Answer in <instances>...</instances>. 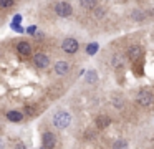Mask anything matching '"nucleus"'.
Instances as JSON below:
<instances>
[{
    "label": "nucleus",
    "instance_id": "7ed1b4c3",
    "mask_svg": "<svg viewBox=\"0 0 154 149\" xmlns=\"http://www.w3.org/2000/svg\"><path fill=\"white\" fill-rule=\"evenodd\" d=\"M53 10H55V13H57L58 17H63V18H66V17H70L71 13H73V7H71L68 2H58V3H55Z\"/></svg>",
    "mask_w": 154,
    "mask_h": 149
},
{
    "label": "nucleus",
    "instance_id": "6e6552de",
    "mask_svg": "<svg viewBox=\"0 0 154 149\" xmlns=\"http://www.w3.org/2000/svg\"><path fill=\"white\" fill-rule=\"evenodd\" d=\"M68 71H70V63H68V61H65V60H60V61L55 63L53 73H55L57 76H65V75H68Z\"/></svg>",
    "mask_w": 154,
    "mask_h": 149
},
{
    "label": "nucleus",
    "instance_id": "a211bd4d",
    "mask_svg": "<svg viewBox=\"0 0 154 149\" xmlns=\"http://www.w3.org/2000/svg\"><path fill=\"white\" fill-rule=\"evenodd\" d=\"M113 104H116L118 108H121V106H123V101H121V98H114V99H113Z\"/></svg>",
    "mask_w": 154,
    "mask_h": 149
},
{
    "label": "nucleus",
    "instance_id": "dca6fc26",
    "mask_svg": "<svg viewBox=\"0 0 154 149\" xmlns=\"http://www.w3.org/2000/svg\"><path fill=\"white\" fill-rule=\"evenodd\" d=\"M111 65H113L114 68H119V66H123V60H121L119 56H113V60H111Z\"/></svg>",
    "mask_w": 154,
    "mask_h": 149
},
{
    "label": "nucleus",
    "instance_id": "f257e3e1",
    "mask_svg": "<svg viewBox=\"0 0 154 149\" xmlns=\"http://www.w3.org/2000/svg\"><path fill=\"white\" fill-rule=\"evenodd\" d=\"M51 123H53V126L57 129H66L71 123V114L68 111H63V109L57 111L53 114V118H51Z\"/></svg>",
    "mask_w": 154,
    "mask_h": 149
},
{
    "label": "nucleus",
    "instance_id": "1a4fd4ad",
    "mask_svg": "<svg viewBox=\"0 0 154 149\" xmlns=\"http://www.w3.org/2000/svg\"><path fill=\"white\" fill-rule=\"evenodd\" d=\"M5 116H7V119L12 123H20L22 119H23V113L18 111V109H10V111L5 113Z\"/></svg>",
    "mask_w": 154,
    "mask_h": 149
},
{
    "label": "nucleus",
    "instance_id": "4468645a",
    "mask_svg": "<svg viewBox=\"0 0 154 149\" xmlns=\"http://www.w3.org/2000/svg\"><path fill=\"white\" fill-rule=\"evenodd\" d=\"M98 48H100L98 43H90V45L86 46V53H88V55H94V53L98 51Z\"/></svg>",
    "mask_w": 154,
    "mask_h": 149
},
{
    "label": "nucleus",
    "instance_id": "aec40b11",
    "mask_svg": "<svg viewBox=\"0 0 154 149\" xmlns=\"http://www.w3.org/2000/svg\"><path fill=\"white\" fill-rule=\"evenodd\" d=\"M35 30H37V28H35V26H30V28H28V30H27V32H30V33H33V32H35Z\"/></svg>",
    "mask_w": 154,
    "mask_h": 149
},
{
    "label": "nucleus",
    "instance_id": "423d86ee",
    "mask_svg": "<svg viewBox=\"0 0 154 149\" xmlns=\"http://www.w3.org/2000/svg\"><path fill=\"white\" fill-rule=\"evenodd\" d=\"M137 103L141 106H151L154 103V96L151 91H146V89H141L137 93Z\"/></svg>",
    "mask_w": 154,
    "mask_h": 149
},
{
    "label": "nucleus",
    "instance_id": "9d476101",
    "mask_svg": "<svg viewBox=\"0 0 154 149\" xmlns=\"http://www.w3.org/2000/svg\"><path fill=\"white\" fill-rule=\"evenodd\" d=\"M141 55H143V48H141L139 45H133L129 50H128V56H129L131 60L141 58Z\"/></svg>",
    "mask_w": 154,
    "mask_h": 149
},
{
    "label": "nucleus",
    "instance_id": "f3484780",
    "mask_svg": "<svg viewBox=\"0 0 154 149\" xmlns=\"http://www.w3.org/2000/svg\"><path fill=\"white\" fill-rule=\"evenodd\" d=\"M114 147H128V142L126 141H118V142H114Z\"/></svg>",
    "mask_w": 154,
    "mask_h": 149
},
{
    "label": "nucleus",
    "instance_id": "9b49d317",
    "mask_svg": "<svg viewBox=\"0 0 154 149\" xmlns=\"http://www.w3.org/2000/svg\"><path fill=\"white\" fill-rule=\"evenodd\" d=\"M109 123H111V119L108 118V116H98V118H96V126L100 129L108 128V126H109Z\"/></svg>",
    "mask_w": 154,
    "mask_h": 149
},
{
    "label": "nucleus",
    "instance_id": "ddd939ff",
    "mask_svg": "<svg viewBox=\"0 0 154 149\" xmlns=\"http://www.w3.org/2000/svg\"><path fill=\"white\" fill-rule=\"evenodd\" d=\"M15 5V0H0V8L4 10H8Z\"/></svg>",
    "mask_w": 154,
    "mask_h": 149
},
{
    "label": "nucleus",
    "instance_id": "f03ea898",
    "mask_svg": "<svg viewBox=\"0 0 154 149\" xmlns=\"http://www.w3.org/2000/svg\"><path fill=\"white\" fill-rule=\"evenodd\" d=\"M78 50H80V43H78V40L71 38V36H68L61 42V51L66 53V55H75Z\"/></svg>",
    "mask_w": 154,
    "mask_h": 149
},
{
    "label": "nucleus",
    "instance_id": "2eb2a0df",
    "mask_svg": "<svg viewBox=\"0 0 154 149\" xmlns=\"http://www.w3.org/2000/svg\"><path fill=\"white\" fill-rule=\"evenodd\" d=\"M96 79H98L96 71H88V75H86V81H88V83H94Z\"/></svg>",
    "mask_w": 154,
    "mask_h": 149
},
{
    "label": "nucleus",
    "instance_id": "39448f33",
    "mask_svg": "<svg viewBox=\"0 0 154 149\" xmlns=\"http://www.w3.org/2000/svg\"><path fill=\"white\" fill-rule=\"evenodd\" d=\"M32 43L28 40H17L15 42V50L20 53L22 56H30L32 55Z\"/></svg>",
    "mask_w": 154,
    "mask_h": 149
},
{
    "label": "nucleus",
    "instance_id": "20e7f679",
    "mask_svg": "<svg viewBox=\"0 0 154 149\" xmlns=\"http://www.w3.org/2000/svg\"><path fill=\"white\" fill-rule=\"evenodd\" d=\"M32 61H33V65H35V68H38V70H45V68H48V65H50V56L47 55V53H35L33 55V58H32Z\"/></svg>",
    "mask_w": 154,
    "mask_h": 149
},
{
    "label": "nucleus",
    "instance_id": "0eeeda50",
    "mask_svg": "<svg viewBox=\"0 0 154 149\" xmlns=\"http://www.w3.org/2000/svg\"><path fill=\"white\" fill-rule=\"evenodd\" d=\"M55 144H57V136L51 131H45L43 134H42V146L50 149V147H55Z\"/></svg>",
    "mask_w": 154,
    "mask_h": 149
},
{
    "label": "nucleus",
    "instance_id": "f8f14e48",
    "mask_svg": "<svg viewBox=\"0 0 154 149\" xmlns=\"http://www.w3.org/2000/svg\"><path fill=\"white\" fill-rule=\"evenodd\" d=\"M80 5L86 10H91L96 7V0H80Z\"/></svg>",
    "mask_w": 154,
    "mask_h": 149
},
{
    "label": "nucleus",
    "instance_id": "6ab92c4d",
    "mask_svg": "<svg viewBox=\"0 0 154 149\" xmlns=\"http://www.w3.org/2000/svg\"><path fill=\"white\" fill-rule=\"evenodd\" d=\"M33 111H35L33 106H27V108H25V114H33Z\"/></svg>",
    "mask_w": 154,
    "mask_h": 149
},
{
    "label": "nucleus",
    "instance_id": "412c9836",
    "mask_svg": "<svg viewBox=\"0 0 154 149\" xmlns=\"http://www.w3.org/2000/svg\"><path fill=\"white\" fill-rule=\"evenodd\" d=\"M0 22H2V18H0Z\"/></svg>",
    "mask_w": 154,
    "mask_h": 149
}]
</instances>
